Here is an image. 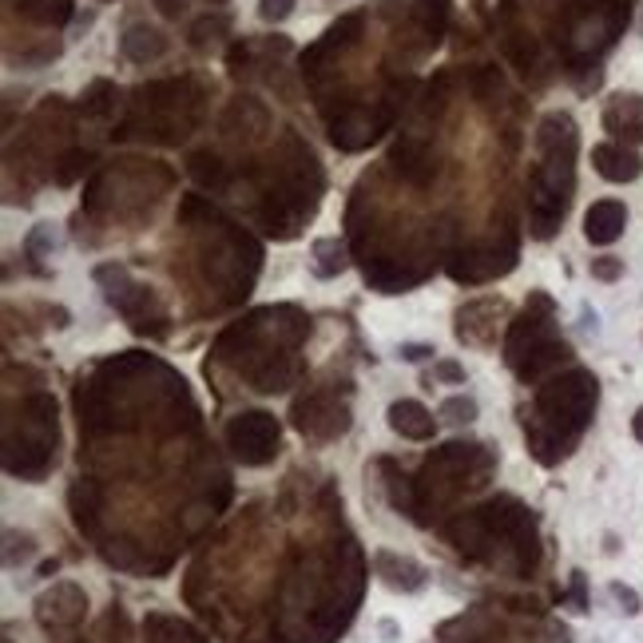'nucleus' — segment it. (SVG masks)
<instances>
[{"label": "nucleus", "instance_id": "c756f323", "mask_svg": "<svg viewBox=\"0 0 643 643\" xmlns=\"http://www.w3.org/2000/svg\"><path fill=\"white\" fill-rule=\"evenodd\" d=\"M481 414V405L477 397H469V394H456V397H445L441 402V409H437V417L441 421H449V426H473Z\"/></svg>", "mask_w": 643, "mask_h": 643}, {"label": "nucleus", "instance_id": "393cba45", "mask_svg": "<svg viewBox=\"0 0 643 643\" xmlns=\"http://www.w3.org/2000/svg\"><path fill=\"white\" fill-rule=\"evenodd\" d=\"M311 267L318 279H338V274L350 267V247H346L342 239H314Z\"/></svg>", "mask_w": 643, "mask_h": 643}, {"label": "nucleus", "instance_id": "0eeeda50", "mask_svg": "<svg viewBox=\"0 0 643 643\" xmlns=\"http://www.w3.org/2000/svg\"><path fill=\"white\" fill-rule=\"evenodd\" d=\"M95 282H100V286H108V291H104L108 302H112L115 311L124 314L127 326H132L135 334L163 338L171 314H167V306L159 302V294L151 291V286H144V282L132 279V270H127L124 262H104V267H95Z\"/></svg>", "mask_w": 643, "mask_h": 643}, {"label": "nucleus", "instance_id": "4468645a", "mask_svg": "<svg viewBox=\"0 0 643 643\" xmlns=\"http://www.w3.org/2000/svg\"><path fill=\"white\" fill-rule=\"evenodd\" d=\"M218 135L239 147H255L259 139L270 135V108L250 92L235 95V100L223 108V115H218Z\"/></svg>", "mask_w": 643, "mask_h": 643}, {"label": "nucleus", "instance_id": "c9c22d12", "mask_svg": "<svg viewBox=\"0 0 643 643\" xmlns=\"http://www.w3.org/2000/svg\"><path fill=\"white\" fill-rule=\"evenodd\" d=\"M433 346L429 342H405L402 350H397V358H402V362H426V358H433Z\"/></svg>", "mask_w": 643, "mask_h": 643}, {"label": "nucleus", "instance_id": "f8f14e48", "mask_svg": "<svg viewBox=\"0 0 643 643\" xmlns=\"http://www.w3.org/2000/svg\"><path fill=\"white\" fill-rule=\"evenodd\" d=\"M509 318V302L500 294H481V298H469L465 306H456V342L465 346H497V334Z\"/></svg>", "mask_w": 643, "mask_h": 643}, {"label": "nucleus", "instance_id": "f3484780", "mask_svg": "<svg viewBox=\"0 0 643 643\" xmlns=\"http://www.w3.org/2000/svg\"><path fill=\"white\" fill-rule=\"evenodd\" d=\"M591 167H596V176L608 179V183H635L643 176V159L635 147L628 144H596L591 147Z\"/></svg>", "mask_w": 643, "mask_h": 643}, {"label": "nucleus", "instance_id": "2f4dec72", "mask_svg": "<svg viewBox=\"0 0 643 643\" xmlns=\"http://www.w3.org/2000/svg\"><path fill=\"white\" fill-rule=\"evenodd\" d=\"M294 4L298 0H259V21L262 24H282L294 16Z\"/></svg>", "mask_w": 643, "mask_h": 643}, {"label": "nucleus", "instance_id": "4be33fe9", "mask_svg": "<svg viewBox=\"0 0 643 643\" xmlns=\"http://www.w3.org/2000/svg\"><path fill=\"white\" fill-rule=\"evenodd\" d=\"M12 12H21V21L36 29H64L76 16L72 0H9Z\"/></svg>", "mask_w": 643, "mask_h": 643}, {"label": "nucleus", "instance_id": "f03ea898", "mask_svg": "<svg viewBox=\"0 0 643 643\" xmlns=\"http://www.w3.org/2000/svg\"><path fill=\"white\" fill-rule=\"evenodd\" d=\"M596 402H600V382L580 365L552 374L540 385L532 402V421H524V437L540 465H556L561 456L572 453L596 414Z\"/></svg>", "mask_w": 643, "mask_h": 643}, {"label": "nucleus", "instance_id": "aec40b11", "mask_svg": "<svg viewBox=\"0 0 643 643\" xmlns=\"http://www.w3.org/2000/svg\"><path fill=\"white\" fill-rule=\"evenodd\" d=\"M167 48H171V41H167V32L156 29V24H127L124 36H120V53H124V60L132 64H156L167 56Z\"/></svg>", "mask_w": 643, "mask_h": 643}, {"label": "nucleus", "instance_id": "ddd939ff", "mask_svg": "<svg viewBox=\"0 0 643 643\" xmlns=\"http://www.w3.org/2000/svg\"><path fill=\"white\" fill-rule=\"evenodd\" d=\"M294 429L314 441H334L350 429V409L334 394H306L294 402Z\"/></svg>", "mask_w": 643, "mask_h": 643}, {"label": "nucleus", "instance_id": "5701e85b", "mask_svg": "<svg viewBox=\"0 0 643 643\" xmlns=\"http://www.w3.org/2000/svg\"><path fill=\"white\" fill-rule=\"evenodd\" d=\"M414 24L426 36V48H437L453 24V0H414Z\"/></svg>", "mask_w": 643, "mask_h": 643}, {"label": "nucleus", "instance_id": "6e6552de", "mask_svg": "<svg viewBox=\"0 0 643 643\" xmlns=\"http://www.w3.org/2000/svg\"><path fill=\"white\" fill-rule=\"evenodd\" d=\"M223 441H227L230 456L247 469L270 465L282 449V426L279 417L267 414V409H242L227 421L223 429Z\"/></svg>", "mask_w": 643, "mask_h": 643}, {"label": "nucleus", "instance_id": "c85d7f7f", "mask_svg": "<svg viewBox=\"0 0 643 643\" xmlns=\"http://www.w3.org/2000/svg\"><path fill=\"white\" fill-rule=\"evenodd\" d=\"M92 151H83V147H72V151H60V159H56L53 163V183L56 188H72L76 179L83 176V171H88V167H92Z\"/></svg>", "mask_w": 643, "mask_h": 643}, {"label": "nucleus", "instance_id": "f704fd0d", "mask_svg": "<svg viewBox=\"0 0 643 643\" xmlns=\"http://www.w3.org/2000/svg\"><path fill=\"white\" fill-rule=\"evenodd\" d=\"M465 365L461 362H433V374H429V382H445V385H465Z\"/></svg>", "mask_w": 643, "mask_h": 643}, {"label": "nucleus", "instance_id": "9d476101", "mask_svg": "<svg viewBox=\"0 0 643 643\" xmlns=\"http://www.w3.org/2000/svg\"><path fill=\"white\" fill-rule=\"evenodd\" d=\"M362 29H365V12H346V16H338L330 29L322 32V41H314L311 48L298 56L302 80L311 83L314 92H322V80H326V72H334V64L358 48Z\"/></svg>", "mask_w": 643, "mask_h": 643}, {"label": "nucleus", "instance_id": "4c0bfd02", "mask_svg": "<svg viewBox=\"0 0 643 643\" xmlns=\"http://www.w3.org/2000/svg\"><path fill=\"white\" fill-rule=\"evenodd\" d=\"M632 433H635V441L643 445V405L635 409V417H632Z\"/></svg>", "mask_w": 643, "mask_h": 643}, {"label": "nucleus", "instance_id": "7c9ffc66", "mask_svg": "<svg viewBox=\"0 0 643 643\" xmlns=\"http://www.w3.org/2000/svg\"><path fill=\"white\" fill-rule=\"evenodd\" d=\"M32 556H36V537L32 532H16V529L4 532V564L9 568H21Z\"/></svg>", "mask_w": 643, "mask_h": 643}, {"label": "nucleus", "instance_id": "2eb2a0df", "mask_svg": "<svg viewBox=\"0 0 643 643\" xmlns=\"http://www.w3.org/2000/svg\"><path fill=\"white\" fill-rule=\"evenodd\" d=\"M390 167H394L409 188H429L437 176V156H433V147H429L426 135L405 132L394 144V151H390Z\"/></svg>", "mask_w": 643, "mask_h": 643}, {"label": "nucleus", "instance_id": "f257e3e1", "mask_svg": "<svg viewBox=\"0 0 643 643\" xmlns=\"http://www.w3.org/2000/svg\"><path fill=\"white\" fill-rule=\"evenodd\" d=\"M537 167L529 176V235L549 242L568 215L572 191H576V151H580V127L568 112L540 115Z\"/></svg>", "mask_w": 643, "mask_h": 643}, {"label": "nucleus", "instance_id": "423d86ee", "mask_svg": "<svg viewBox=\"0 0 643 643\" xmlns=\"http://www.w3.org/2000/svg\"><path fill=\"white\" fill-rule=\"evenodd\" d=\"M56 397L44 390L21 397V414L4 421V469L21 481L48 477L56 465Z\"/></svg>", "mask_w": 643, "mask_h": 643}, {"label": "nucleus", "instance_id": "72a5a7b5", "mask_svg": "<svg viewBox=\"0 0 643 643\" xmlns=\"http://www.w3.org/2000/svg\"><path fill=\"white\" fill-rule=\"evenodd\" d=\"M591 279L600 282H616L623 279V259H616V255H600V259H591Z\"/></svg>", "mask_w": 643, "mask_h": 643}, {"label": "nucleus", "instance_id": "a19ab883", "mask_svg": "<svg viewBox=\"0 0 643 643\" xmlns=\"http://www.w3.org/2000/svg\"><path fill=\"white\" fill-rule=\"evenodd\" d=\"M4 643H12V640H4Z\"/></svg>", "mask_w": 643, "mask_h": 643}, {"label": "nucleus", "instance_id": "b1692460", "mask_svg": "<svg viewBox=\"0 0 643 643\" xmlns=\"http://www.w3.org/2000/svg\"><path fill=\"white\" fill-rule=\"evenodd\" d=\"M188 176L195 179L203 191L230 188V167L223 163V156H218V151H211V147H203V151H191V156H188Z\"/></svg>", "mask_w": 643, "mask_h": 643}, {"label": "nucleus", "instance_id": "39448f33", "mask_svg": "<svg viewBox=\"0 0 643 643\" xmlns=\"http://www.w3.org/2000/svg\"><path fill=\"white\" fill-rule=\"evenodd\" d=\"M505 362L524 385L561 374V365L572 362V346L556 330V302L544 291H532L524 311L505 330Z\"/></svg>", "mask_w": 643, "mask_h": 643}, {"label": "nucleus", "instance_id": "dca6fc26", "mask_svg": "<svg viewBox=\"0 0 643 643\" xmlns=\"http://www.w3.org/2000/svg\"><path fill=\"white\" fill-rule=\"evenodd\" d=\"M603 132L616 144L640 147L643 144V95L640 92H616L603 104Z\"/></svg>", "mask_w": 643, "mask_h": 643}, {"label": "nucleus", "instance_id": "a878e982", "mask_svg": "<svg viewBox=\"0 0 643 643\" xmlns=\"http://www.w3.org/2000/svg\"><path fill=\"white\" fill-rule=\"evenodd\" d=\"M120 88L112 80H92L80 95V115L83 120H108V115L120 108Z\"/></svg>", "mask_w": 643, "mask_h": 643}, {"label": "nucleus", "instance_id": "bb28decb", "mask_svg": "<svg viewBox=\"0 0 643 643\" xmlns=\"http://www.w3.org/2000/svg\"><path fill=\"white\" fill-rule=\"evenodd\" d=\"M144 635V643H207L191 623L176 620V616H147Z\"/></svg>", "mask_w": 643, "mask_h": 643}, {"label": "nucleus", "instance_id": "e433bc0d", "mask_svg": "<svg viewBox=\"0 0 643 643\" xmlns=\"http://www.w3.org/2000/svg\"><path fill=\"white\" fill-rule=\"evenodd\" d=\"M156 4V12L163 16V21H179V16H188V0H151Z\"/></svg>", "mask_w": 643, "mask_h": 643}, {"label": "nucleus", "instance_id": "412c9836", "mask_svg": "<svg viewBox=\"0 0 643 643\" xmlns=\"http://www.w3.org/2000/svg\"><path fill=\"white\" fill-rule=\"evenodd\" d=\"M374 572L377 580L385 584V588L394 591H421L429 580V572L421 568L417 561H409V556H397V552H374Z\"/></svg>", "mask_w": 643, "mask_h": 643}, {"label": "nucleus", "instance_id": "ea45409f", "mask_svg": "<svg viewBox=\"0 0 643 643\" xmlns=\"http://www.w3.org/2000/svg\"><path fill=\"white\" fill-rule=\"evenodd\" d=\"M556 4H561V9H568V4H576V0H556Z\"/></svg>", "mask_w": 643, "mask_h": 643}, {"label": "nucleus", "instance_id": "6ab92c4d", "mask_svg": "<svg viewBox=\"0 0 643 643\" xmlns=\"http://www.w3.org/2000/svg\"><path fill=\"white\" fill-rule=\"evenodd\" d=\"M385 421L402 441H433L437 437V417L429 414L426 405L414 402V397H397L385 409Z\"/></svg>", "mask_w": 643, "mask_h": 643}, {"label": "nucleus", "instance_id": "20e7f679", "mask_svg": "<svg viewBox=\"0 0 643 643\" xmlns=\"http://www.w3.org/2000/svg\"><path fill=\"white\" fill-rule=\"evenodd\" d=\"M199 211H203V223L183 218L188 227L199 230V270H203L207 286H215L223 294V302H242L250 294V286H255V279H259L262 247L242 227H235L230 218L218 215L207 199H199Z\"/></svg>", "mask_w": 643, "mask_h": 643}, {"label": "nucleus", "instance_id": "58836bf2", "mask_svg": "<svg viewBox=\"0 0 643 643\" xmlns=\"http://www.w3.org/2000/svg\"><path fill=\"white\" fill-rule=\"evenodd\" d=\"M211 4H215V9H223V4H230V0H211Z\"/></svg>", "mask_w": 643, "mask_h": 643}, {"label": "nucleus", "instance_id": "9b49d317", "mask_svg": "<svg viewBox=\"0 0 643 643\" xmlns=\"http://www.w3.org/2000/svg\"><path fill=\"white\" fill-rule=\"evenodd\" d=\"M32 616L48 635H68L88 620V591L72 580H56L32 603Z\"/></svg>", "mask_w": 643, "mask_h": 643}, {"label": "nucleus", "instance_id": "a211bd4d", "mask_svg": "<svg viewBox=\"0 0 643 643\" xmlns=\"http://www.w3.org/2000/svg\"><path fill=\"white\" fill-rule=\"evenodd\" d=\"M628 230V207L620 199H596L588 211H584V239L591 247H612Z\"/></svg>", "mask_w": 643, "mask_h": 643}, {"label": "nucleus", "instance_id": "1a4fd4ad", "mask_svg": "<svg viewBox=\"0 0 643 643\" xmlns=\"http://www.w3.org/2000/svg\"><path fill=\"white\" fill-rule=\"evenodd\" d=\"M517 250H520L517 227L505 223L497 239H485V242H477V247L456 250L453 259L445 262V270L453 282L481 286V282H493V279H500V274H509V270L517 267Z\"/></svg>", "mask_w": 643, "mask_h": 643}, {"label": "nucleus", "instance_id": "cd10ccee", "mask_svg": "<svg viewBox=\"0 0 643 643\" xmlns=\"http://www.w3.org/2000/svg\"><path fill=\"white\" fill-rule=\"evenodd\" d=\"M227 36H230L227 12H207V16H199V21L191 24V32H188L191 48H215V44H223Z\"/></svg>", "mask_w": 643, "mask_h": 643}, {"label": "nucleus", "instance_id": "7ed1b4c3", "mask_svg": "<svg viewBox=\"0 0 643 643\" xmlns=\"http://www.w3.org/2000/svg\"><path fill=\"white\" fill-rule=\"evenodd\" d=\"M203 83L195 76H171V80L139 83L127 100L124 124L115 127V139H151V144H183L203 124Z\"/></svg>", "mask_w": 643, "mask_h": 643}, {"label": "nucleus", "instance_id": "473e14b6", "mask_svg": "<svg viewBox=\"0 0 643 643\" xmlns=\"http://www.w3.org/2000/svg\"><path fill=\"white\" fill-rule=\"evenodd\" d=\"M608 591H612V600L620 603V612H623V616H640V612H643V600H640V591H635V588H628V584L616 580Z\"/></svg>", "mask_w": 643, "mask_h": 643}]
</instances>
